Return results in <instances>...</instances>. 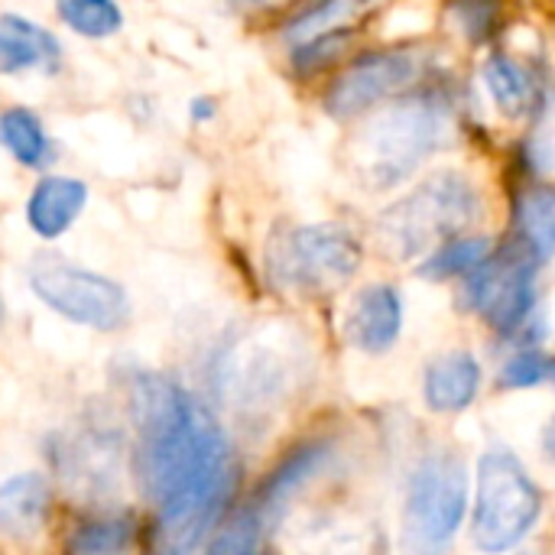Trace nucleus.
I'll list each match as a JSON object with an SVG mask.
<instances>
[{
	"label": "nucleus",
	"instance_id": "1",
	"mask_svg": "<svg viewBox=\"0 0 555 555\" xmlns=\"http://www.w3.org/2000/svg\"><path fill=\"white\" fill-rule=\"evenodd\" d=\"M130 423L133 472L156 511L159 555L192 553L228 511L231 439L198 397L150 371L130 380Z\"/></svg>",
	"mask_w": 555,
	"mask_h": 555
},
{
	"label": "nucleus",
	"instance_id": "2",
	"mask_svg": "<svg viewBox=\"0 0 555 555\" xmlns=\"http://www.w3.org/2000/svg\"><path fill=\"white\" fill-rule=\"evenodd\" d=\"M452 114L439 98L420 94L377 111L351 140V166L361 185L390 192L452 143Z\"/></svg>",
	"mask_w": 555,
	"mask_h": 555
},
{
	"label": "nucleus",
	"instance_id": "3",
	"mask_svg": "<svg viewBox=\"0 0 555 555\" xmlns=\"http://www.w3.org/2000/svg\"><path fill=\"white\" fill-rule=\"evenodd\" d=\"M472 478L449 449L426 452L406 475L400 507V553L446 555L472 511Z\"/></svg>",
	"mask_w": 555,
	"mask_h": 555
},
{
	"label": "nucleus",
	"instance_id": "4",
	"mask_svg": "<svg viewBox=\"0 0 555 555\" xmlns=\"http://www.w3.org/2000/svg\"><path fill=\"white\" fill-rule=\"evenodd\" d=\"M481 215V195L455 169L433 172L420 182L410 195L397 205L380 211L377 218V241L387 257L397 263H410L423 257L436 241L455 237Z\"/></svg>",
	"mask_w": 555,
	"mask_h": 555
},
{
	"label": "nucleus",
	"instance_id": "5",
	"mask_svg": "<svg viewBox=\"0 0 555 555\" xmlns=\"http://www.w3.org/2000/svg\"><path fill=\"white\" fill-rule=\"evenodd\" d=\"M543 517V491L507 446H491L478 462L472 543L485 555L514 553Z\"/></svg>",
	"mask_w": 555,
	"mask_h": 555
},
{
	"label": "nucleus",
	"instance_id": "6",
	"mask_svg": "<svg viewBox=\"0 0 555 555\" xmlns=\"http://www.w3.org/2000/svg\"><path fill=\"white\" fill-rule=\"evenodd\" d=\"M364 247L345 224H299L276 234L267 247L270 280L299 296H328L361 267Z\"/></svg>",
	"mask_w": 555,
	"mask_h": 555
},
{
	"label": "nucleus",
	"instance_id": "7",
	"mask_svg": "<svg viewBox=\"0 0 555 555\" xmlns=\"http://www.w3.org/2000/svg\"><path fill=\"white\" fill-rule=\"evenodd\" d=\"M26 276L33 296L72 325H85L91 332H120L133 315L130 296L117 280L75 267L65 257H36Z\"/></svg>",
	"mask_w": 555,
	"mask_h": 555
},
{
	"label": "nucleus",
	"instance_id": "8",
	"mask_svg": "<svg viewBox=\"0 0 555 555\" xmlns=\"http://www.w3.org/2000/svg\"><path fill=\"white\" fill-rule=\"evenodd\" d=\"M537 267L540 260L527 247H514L507 257H488L462 289V302L478 312L494 332L514 335L530 325L537 312Z\"/></svg>",
	"mask_w": 555,
	"mask_h": 555
},
{
	"label": "nucleus",
	"instance_id": "9",
	"mask_svg": "<svg viewBox=\"0 0 555 555\" xmlns=\"http://www.w3.org/2000/svg\"><path fill=\"white\" fill-rule=\"evenodd\" d=\"M215 384L244 413L276 406L293 384V354L270 338H237L218 354Z\"/></svg>",
	"mask_w": 555,
	"mask_h": 555
},
{
	"label": "nucleus",
	"instance_id": "10",
	"mask_svg": "<svg viewBox=\"0 0 555 555\" xmlns=\"http://www.w3.org/2000/svg\"><path fill=\"white\" fill-rule=\"evenodd\" d=\"M423 72V59L416 49H393V52H371L354 59L328 88L325 111L335 120H351L367 114L371 107L384 104L387 98L416 85Z\"/></svg>",
	"mask_w": 555,
	"mask_h": 555
},
{
	"label": "nucleus",
	"instance_id": "11",
	"mask_svg": "<svg viewBox=\"0 0 555 555\" xmlns=\"http://www.w3.org/2000/svg\"><path fill=\"white\" fill-rule=\"evenodd\" d=\"M332 462V442L328 439H309L302 446H296L289 455L280 459V465L260 481L250 507L260 514V520L270 527L283 517V511L289 507V501Z\"/></svg>",
	"mask_w": 555,
	"mask_h": 555
},
{
	"label": "nucleus",
	"instance_id": "12",
	"mask_svg": "<svg viewBox=\"0 0 555 555\" xmlns=\"http://www.w3.org/2000/svg\"><path fill=\"white\" fill-rule=\"evenodd\" d=\"M345 325H348V341L358 351L387 354L403 332V296L387 283L364 286L354 296Z\"/></svg>",
	"mask_w": 555,
	"mask_h": 555
},
{
	"label": "nucleus",
	"instance_id": "13",
	"mask_svg": "<svg viewBox=\"0 0 555 555\" xmlns=\"http://www.w3.org/2000/svg\"><path fill=\"white\" fill-rule=\"evenodd\" d=\"M481 361L472 351H446L426 364L423 374V403L429 413L455 416L465 413L481 393Z\"/></svg>",
	"mask_w": 555,
	"mask_h": 555
},
{
	"label": "nucleus",
	"instance_id": "14",
	"mask_svg": "<svg viewBox=\"0 0 555 555\" xmlns=\"http://www.w3.org/2000/svg\"><path fill=\"white\" fill-rule=\"evenodd\" d=\"M88 185L75 176H42L26 198V224L42 241H59L85 211Z\"/></svg>",
	"mask_w": 555,
	"mask_h": 555
},
{
	"label": "nucleus",
	"instance_id": "15",
	"mask_svg": "<svg viewBox=\"0 0 555 555\" xmlns=\"http://www.w3.org/2000/svg\"><path fill=\"white\" fill-rule=\"evenodd\" d=\"M62 62V42L20 13H0V75L55 72Z\"/></svg>",
	"mask_w": 555,
	"mask_h": 555
},
{
	"label": "nucleus",
	"instance_id": "16",
	"mask_svg": "<svg viewBox=\"0 0 555 555\" xmlns=\"http://www.w3.org/2000/svg\"><path fill=\"white\" fill-rule=\"evenodd\" d=\"M52 514V485L36 475H13L0 485V537L10 543H29L42 533Z\"/></svg>",
	"mask_w": 555,
	"mask_h": 555
},
{
	"label": "nucleus",
	"instance_id": "17",
	"mask_svg": "<svg viewBox=\"0 0 555 555\" xmlns=\"http://www.w3.org/2000/svg\"><path fill=\"white\" fill-rule=\"evenodd\" d=\"M120 462L117 439L111 433H85L68 442L62 452V465L72 485H107L114 481V468Z\"/></svg>",
	"mask_w": 555,
	"mask_h": 555
},
{
	"label": "nucleus",
	"instance_id": "18",
	"mask_svg": "<svg viewBox=\"0 0 555 555\" xmlns=\"http://www.w3.org/2000/svg\"><path fill=\"white\" fill-rule=\"evenodd\" d=\"M0 143L26 169H42L52 156V143L42 120L23 104L0 111Z\"/></svg>",
	"mask_w": 555,
	"mask_h": 555
},
{
	"label": "nucleus",
	"instance_id": "19",
	"mask_svg": "<svg viewBox=\"0 0 555 555\" xmlns=\"http://www.w3.org/2000/svg\"><path fill=\"white\" fill-rule=\"evenodd\" d=\"M137 537L130 514H104L75 527L65 555H127Z\"/></svg>",
	"mask_w": 555,
	"mask_h": 555
},
{
	"label": "nucleus",
	"instance_id": "20",
	"mask_svg": "<svg viewBox=\"0 0 555 555\" xmlns=\"http://www.w3.org/2000/svg\"><path fill=\"white\" fill-rule=\"evenodd\" d=\"M494 254V237L488 234H475V237H452L449 244H442L439 250H433L423 263H420V276L423 280H452V276H468L475 273L488 257Z\"/></svg>",
	"mask_w": 555,
	"mask_h": 555
},
{
	"label": "nucleus",
	"instance_id": "21",
	"mask_svg": "<svg viewBox=\"0 0 555 555\" xmlns=\"http://www.w3.org/2000/svg\"><path fill=\"white\" fill-rule=\"evenodd\" d=\"M520 234H524V247L543 263L555 254V189L550 185H533L524 192L520 208Z\"/></svg>",
	"mask_w": 555,
	"mask_h": 555
},
{
	"label": "nucleus",
	"instance_id": "22",
	"mask_svg": "<svg viewBox=\"0 0 555 555\" xmlns=\"http://www.w3.org/2000/svg\"><path fill=\"white\" fill-rule=\"evenodd\" d=\"M364 0H315L312 7H306L289 26H286V42L289 46H302L312 42L325 33L345 29L358 13H361Z\"/></svg>",
	"mask_w": 555,
	"mask_h": 555
},
{
	"label": "nucleus",
	"instance_id": "23",
	"mask_svg": "<svg viewBox=\"0 0 555 555\" xmlns=\"http://www.w3.org/2000/svg\"><path fill=\"white\" fill-rule=\"evenodd\" d=\"M55 13L85 39H107L124 26V10L117 0H55Z\"/></svg>",
	"mask_w": 555,
	"mask_h": 555
},
{
	"label": "nucleus",
	"instance_id": "24",
	"mask_svg": "<svg viewBox=\"0 0 555 555\" xmlns=\"http://www.w3.org/2000/svg\"><path fill=\"white\" fill-rule=\"evenodd\" d=\"M485 85H488L491 98L498 101V107L504 114H511V117L520 114V111H527L530 94H533V81H530L527 68H520L507 55L488 59V65H485Z\"/></svg>",
	"mask_w": 555,
	"mask_h": 555
},
{
	"label": "nucleus",
	"instance_id": "25",
	"mask_svg": "<svg viewBox=\"0 0 555 555\" xmlns=\"http://www.w3.org/2000/svg\"><path fill=\"white\" fill-rule=\"evenodd\" d=\"M263 530H267V524L247 504V507H241L237 514H231L215 530V537L205 546V555H257L260 540H263Z\"/></svg>",
	"mask_w": 555,
	"mask_h": 555
},
{
	"label": "nucleus",
	"instance_id": "26",
	"mask_svg": "<svg viewBox=\"0 0 555 555\" xmlns=\"http://www.w3.org/2000/svg\"><path fill=\"white\" fill-rule=\"evenodd\" d=\"M553 371V361L540 351V348H520L517 354H511L501 367V387L504 390H530L540 387Z\"/></svg>",
	"mask_w": 555,
	"mask_h": 555
},
{
	"label": "nucleus",
	"instance_id": "27",
	"mask_svg": "<svg viewBox=\"0 0 555 555\" xmlns=\"http://www.w3.org/2000/svg\"><path fill=\"white\" fill-rule=\"evenodd\" d=\"M348 39H351V33L335 29V33H325V36L312 39V42L293 46V65H296V72L309 75V72L325 68L328 62H335L341 55V49L348 46Z\"/></svg>",
	"mask_w": 555,
	"mask_h": 555
},
{
	"label": "nucleus",
	"instance_id": "28",
	"mask_svg": "<svg viewBox=\"0 0 555 555\" xmlns=\"http://www.w3.org/2000/svg\"><path fill=\"white\" fill-rule=\"evenodd\" d=\"M189 114H192L195 124H205V120L215 117V101H211V98H195L192 107H189Z\"/></svg>",
	"mask_w": 555,
	"mask_h": 555
},
{
	"label": "nucleus",
	"instance_id": "29",
	"mask_svg": "<svg viewBox=\"0 0 555 555\" xmlns=\"http://www.w3.org/2000/svg\"><path fill=\"white\" fill-rule=\"evenodd\" d=\"M543 452H546L550 462H555V416L546 423V429H543Z\"/></svg>",
	"mask_w": 555,
	"mask_h": 555
},
{
	"label": "nucleus",
	"instance_id": "30",
	"mask_svg": "<svg viewBox=\"0 0 555 555\" xmlns=\"http://www.w3.org/2000/svg\"><path fill=\"white\" fill-rule=\"evenodd\" d=\"M234 10H260V7H267V3H276V0H228Z\"/></svg>",
	"mask_w": 555,
	"mask_h": 555
},
{
	"label": "nucleus",
	"instance_id": "31",
	"mask_svg": "<svg viewBox=\"0 0 555 555\" xmlns=\"http://www.w3.org/2000/svg\"><path fill=\"white\" fill-rule=\"evenodd\" d=\"M0 322H3V302H0Z\"/></svg>",
	"mask_w": 555,
	"mask_h": 555
},
{
	"label": "nucleus",
	"instance_id": "32",
	"mask_svg": "<svg viewBox=\"0 0 555 555\" xmlns=\"http://www.w3.org/2000/svg\"><path fill=\"white\" fill-rule=\"evenodd\" d=\"M550 377H553V380H555V361H553V371H550Z\"/></svg>",
	"mask_w": 555,
	"mask_h": 555
},
{
	"label": "nucleus",
	"instance_id": "33",
	"mask_svg": "<svg viewBox=\"0 0 555 555\" xmlns=\"http://www.w3.org/2000/svg\"><path fill=\"white\" fill-rule=\"evenodd\" d=\"M257 555H260V553H257Z\"/></svg>",
	"mask_w": 555,
	"mask_h": 555
}]
</instances>
